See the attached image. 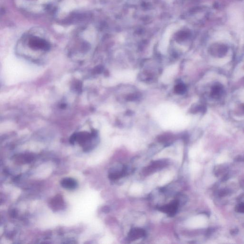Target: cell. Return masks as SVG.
Listing matches in <instances>:
<instances>
[{"instance_id":"cell-1","label":"cell","mask_w":244,"mask_h":244,"mask_svg":"<svg viewBox=\"0 0 244 244\" xmlns=\"http://www.w3.org/2000/svg\"><path fill=\"white\" fill-rule=\"evenodd\" d=\"M169 164L168 160L166 159L157 160L151 162L149 166L144 167L142 170L143 175L144 176H148L153 173L161 170L167 167Z\"/></svg>"},{"instance_id":"cell-2","label":"cell","mask_w":244,"mask_h":244,"mask_svg":"<svg viewBox=\"0 0 244 244\" xmlns=\"http://www.w3.org/2000/svg\"><path fill=\"white\" fill-rule=\"evenodd\" d=\"M180 204L179 200L175 199L169 203V204L158 206L157 209L163 213L167 214L168 217H173L177 213Z\"/></svg>"},{"instance_id":"cell-3","label":"cell","mask_w":244,"mask_h":244,"mask_svg":"<svg viewBox=\"0 0 244 244\" xmlns=\"http://www.w3.org/2000/svg\"><path fill=\"white\" fill-rule=\"evenodd\" d=\"M29 46L35 50H43L46 51L50 49V44L44 40L37 37H32L29 40Z\"/></svg>"},{"instance_id":"cell-4","label":"cell","mask_w":244,"mask_h":244,"mask_svg":"<svg viewBox=\"0 0 244 244\" xmlns=\"http://www.w3.org/2000/svg\"><path fill=\"white\" fill-rule=\"evenodd\" d=\"M147 236L146 231L144 229L140 228H133L131 229L128 235V241L132 242L145 237Z\"/></svg>"},{"instance_id":"cell-5","label":"cell","mask_w":244,"mask_h":244,"mask_svg":"<svg viewBox=\"0 0 244 244\" xmlns=\"http://www.w3.org/2000/svg\"><path fill=\"white\" fill-rule=\"evenodd\" d=\"M128 174V168L125 165H123L118 168H116L110 172L108 175L109 178L110 180H118L127 175Z\"/></svg>"},{"instance_id":"cell-6","label":"cell","mask_w":244,"mask_h":244,"mask_svg":"<svg viewBox=\"0 0 244 244\" xmlns=\"http://www.w3.org/2000/svg\"><path fill=\"white\" fill-rule=\"evenodd\" d=\"M62 187L67 189L74 190L77 187V183L74 179L72 178H65L61 181Z\"/></svg>"},{"instance_id":"cell-7","label":"cell","mask_w":244,"mask_h":244,"mask_svg":"<svg viewBox=\"0 0 244 244\" xmlns=\"http://www.w3.org/2000/svg\"><path fill=\"white\" fill-rule=\"evenodd\" d=\"M222 87L221 85H216L212 88L211 95L213 98L219 97L222 93Z\"/></svg>"},{"instance_id":"cell-8","label":"cell","mask_w":244,"mask_h":244,"mask_svg":"<svg viewBox=\"0 0 244 244\" xmlns=\"http://www.w3.org/2000/svg\"><path fill=\"white\" fill-rule=\"evenodd\" d=\"M186 87L185 85H183L182 83H180L178 86H176L175 88V92L178 94H182V93H185L186 91Z\"/></svg>"},{"instance_id":"cell-9","label":"cell","mask_w":244,"mask_h":244,"mask_svg":"<svg viewBox=\"0 0 244 244\" xmlns=\"http://www.w3.org/2000/svg\"><path fill=\"white\" fill-rule=\"evenodd\" d=\"M236 211L240 213H244V203L237 205L236 207Z\"/></svg>"},{"instance_id":"cell-10","label":"cell","mask_w":244,"mask_h":244,"mask_svg":"<svg viewBox=\"0 0 244 244\" xmlns=\"http://www.w3.org/2000/svg\"><path fill=\"white\" fill-rule=\"evenodd\" d=\"M230 191L229 190L223 189L221 190L219 193V195L220 197H224L226 195H228L229 194Z\"/></svg>"},{"instance_id":"cell-11","label":"cell","mask_w":244,"mask_h":244,"mask_svg":"<svg viewBox=\"0 0 244 244\" xmlns=\"http://www.w3.org/2000/svg\"><path fill=\"white\" fill-rule=\"evenodd\" d=\"M238 232V230L237 229H233L232 231H231V233L232 235H234V234H237Z\"/></svg>"},{"instance_id":"cell-12","label":"cell","mask_w":244,"mask_h":244,"mask_svg":"<svg viewBox=\"0 0 244 244\" xmlns=\"http://www.w3.org/2000/svg\"><path fill=\"white\" fill-rule=\"evenodd\" d=\"M242 109L243 110V112H244V105H243V107H242Z\"/></svg>"}]
</instances>
